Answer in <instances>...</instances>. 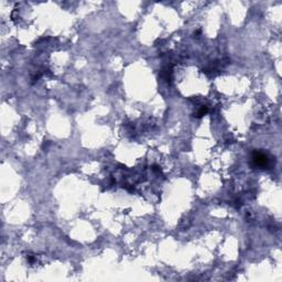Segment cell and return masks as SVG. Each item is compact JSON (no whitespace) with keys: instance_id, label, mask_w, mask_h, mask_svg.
<instances>
[{"instance_id":"obj_2","label":"cell","mask_w":282,"mask_h":282,"mask_svg":"<svg viewBox=\"0 0 282 282\" xmlns=\"http://www.w3.org/2000/svg\"><path fill=\"white\" fill-rule=\"evenodd\" d=\"M206 112H207V108L206 107H202L200 110H198V112H197V117H202L204 116Z\"/></svg>"},{"instance_id":"obj_1","label":"cell","mask_w":282,"mask_h":282,"mask_svg":"<svg viewBox=\"0 0 282 282\" xmlns=\"http://www.w3.org/2000/svg\"><path fill=\"white\" fill-rule=\"evenodd\" d=\"M254 161H255V163L257 164V166H264L268 164V158H267V156H264V154H262V153H255V157H254Z\"/></svg>"}]
</instances>
